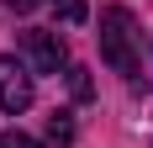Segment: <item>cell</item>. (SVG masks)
<instances>
[{"label":"cell","instance_id":"cell-1","mask_svg":"<svg viewBox=\"0 0 153 148\" xmlns=\"http://www.w3.org/2000/svg\"><path fill=\"white\" fill-rule=\"evenodd\" d=\"M100 58L111 64L116 74H137V21L127 5H106L100 11Z\"/></svg>","mask_w":153,"mask_h":148},{"label":"cell","instance_id":"cell-4","mask_svg":"<svg viewBox=\"0 0 153 148\" xmlns=\"http://www.w3.org/2000/svg\"><path fill=\"white\" fill-rule=\"evenodd\" d=\"M53 11H58V21L79 27V21H85V0H53Z\"/></svg>","mask_w":153,"mask_h":148},{"label":"cell","instance_id":"cell-2","mask_svg":"<svg viewBox=\"0 0 153 148\" xmlns=\"http://www.w3.org/2000/svg\"><path fill=\"white\" fill-rule=\"evenodd\" d=\"M32 106V74L21 69L16 58H0V111H27Z\"/></svg>","mask_w":153,"mask_h":148},{"label":"cell","instance_id":"cell-7","mask_svg":"<svg viewBox=\"0 0 153 148\" xmlns=\"http://www.w3.org/2000/svg\"><path fill=\"white\" fill-rule=\"evenodd\" d=\"M32 5H37V0H5V11H16V16H27Z\"/></svg>","mask_w":153,"mask_h":148},{"label":"cell","instance_id":"cell-6","mask_svg":"<svg viewBox=\"0 0 153 148\" xmlns=\"http://www.w3.org/2000/svg\"><path fill=\"white\" fill-rule=\"evenodd\" d=\"M69 90H74L79 101H90V74H85V69H69Z\"/></svg>","mask_w":153,"mask_h":148},{"label":"cell","instance_id":"cell-3","mask_svg":"<svg viewBox=\"0 0 153 148\" xmlns=\"http://www.w3.org/2000/svg\"><path fill=\"white\" fill-rule=\"evenodd\" d=\"M21 48H27V64L37 74H58L63 69V37H58V32H27Z\"/></svg>","mask_w":153,"mask_h":148},{"label":"cell","instance_id":"cell-5","mask_svg":"<svg viewBox=\"0 0 153 148\" xmlns=\"http://www.w3.org/2000/svg\"><path fill=\"white\" fill-rule=\"evenodd\" d=\"M0 148H42V143H37L32 132H16V127H11V132L0 138Z\"/></svg>","mask_w":153,"mask_h":148}]
</instances>
